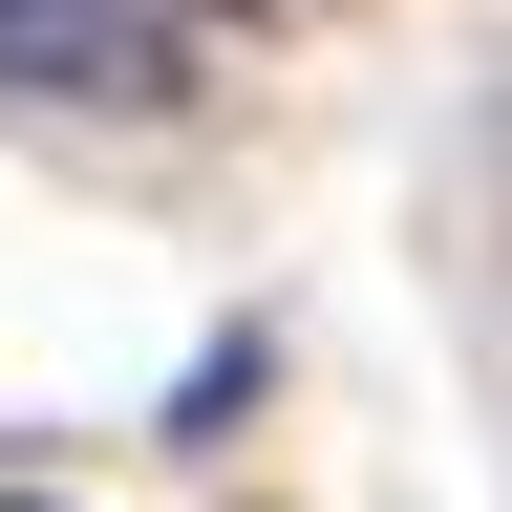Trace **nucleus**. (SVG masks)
I'll return each mask as SVG.
<instances>
[{"mask_svg":"<svg viewBox=\"0 0 512 512\" xmlns=\"http://www.w3.org/2000/svg\"><path fill=\"white\" fill-rule=\"evenodd\" d=\"M0 107L171 128V107H192V0H0Z\"/></svg>","mask_w":512,"mask_h":512,"instance_id":"f257e3e1","label":"nucleus"},{"mask_svg":"<svg viewBox=\"0 0 512 512\" xmlns=\"http://www.w3.org/2000/svg\"><path fill=\"white\" fill-rule=\"evenodd\" d=\"M256 363H278V342H256V320H235V342L192 363V406H171V448H235V406H256Z\"/></svg>","mask_w":512,"mask_h":512,"instance_id":"f03ea898","label":"nucleus"},{"mask_svg":"<svg viewBox=\"0 0 512 512\" xmlns=\"http://www.w3.org/2000/svg\"><path fill=\"white\" fill-rule=\"evenodd\" d=\"M192 22H320V0H192Z\"/></svg>","mask_w":512,"mask_h":512,"instance_id":"7ed1b4c3","label":"nucleus"}]
</instances>
